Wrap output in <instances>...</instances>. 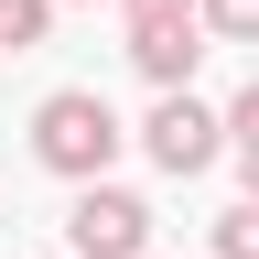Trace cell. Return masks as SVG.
I'll list each match as a JSON object with an SVG mask.
<instances>
[{"mask_svg":"<svg viewBox=\"0 0 259 259\" xmlns=\"http://www.w3.org/2000/svg\"><path fill=\"white\" fill-rule=\"evenodd\" d=\"M119 108L97 87H54L44 108H32V162L44 173H65V184H108V162H119Z\"/></svg>","mask_w":259,"mask_h":259,"instance_id":"obj_1","label":"cell"},{"mask_svg":"<svg viewBox=\"0 0 259 259\" xmlns=\"http://www.w3.org/2000/svg\"><path fill=\"white\" fill-rule=\"evenodd\" d=\"M141 151L162 162V173H205V162L227 151V119H216L194 87H173V97H151V119H141Z\"/></svg>","mask_w":259,"mask_h":259,"instance_id":"obj_2","label":"cell"},{"mask_svg":"<svg viewBox=\"0 0 259 259\" xmlns=\"http://www.w3.org/2000/svg\"><path fill=\"white\" fill-rule=\"evenodd\" d=\"M141 238H151V205L119 194V184H87L76 216H65V248L76 259H141Z\"/></svg>","mask_w":259,"mask_h":259,"instance_id":"obj_3","label":"cell"},{"mask_svg":"<svg viewBox=\"0 0 259 259\" xmlns=\"http://www.w3.org/2000/svg\"><path fill=\"white\" fill-rule=\"evenodd\" d=\"M194 22H205V11H151V22H130V65H141L162 97L194 87V54H205V44H194Z\"/></svg>","mask_w":259,"mask_h":259,"instance_id":"obj_4","label":"cell"},{"mask_svg":"<svg viewBox=\"0 0 259 259\" xmlns=\"http://www.w3.org/2000/svg\"><path fill=\"white\" fill-rule=\"evenodd\" d=\"M216 259H259V194H238L216 216Z\"/></svg>","mask_w":259,"mask_h":259,"instance_id":"obj_5","label":"cell"},{"mask_svg":"<svg viewBox=\"0 0 259 259\" xmlns=\"http://www.w3.org/2000/svg\"><path fill=\"white\" fill-rule=\"evenodd\" d=\"M44 22H54V0H0V54L44 44Z\"/></svg>","mask_w":259,"mask_h":259,"instance_id":"obj_6","label":"cell"},{"mask_svg":"<svg viewBox=\"0 0 259 259\" xmlns=\"http://www.w3.org/2000/svg\"><path fill=\"white\" fill-rule=\"evenodd\" d=\"M205 22L227 32V44H259V0H205Z\"/></svg>","mask_w":259,"mask_h":259,"instance_id":"obj_7","label":"cell"},{"mask_svg":"<svg viewBox=\"0 0 259 259\" xmlns=\"http://www.w3.org/2000/svg\"><path fill=\"white\" fill-rule=\"evenodd\" d=\"M227 141H238V151H259V87H238V108H227Z\"/></svg>","mask_w":259,"mask_h":259,"instance_id":"obj_8","label":"cell"},{"mask_svg":"<svg viewBox=\"0 0 259 259\" xmlns=\"http://www.w3.org/2000/svg\"><path fill=\"white\" fill-rule=\"evenodd\" d=\"M151 11H205V0H130V22H151Z\"/></svg>","mask_w":259,"mask_h":259,"instance_id":"obj_9","label":"cell"},{"mask_svg":"<svg viewBox=\"0 0 259 259\" xmlns=\"http://www.w3.org/2000/svg\"><path fill=\"white\" fill-rule=\"evenodd\" d=\"M238 162H248V194H259V151H238Z\"/></svg>","mask_w":259,"mask_h":259,"instance_id":"obj_10","label":"cell"}]
</instances>
